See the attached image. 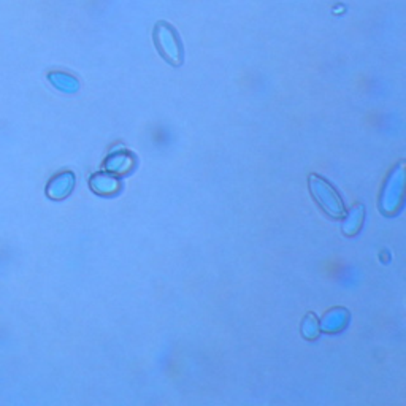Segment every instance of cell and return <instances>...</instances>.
<instances>
[{
    "label": "cell",
    "instance_id": "obj_1",
    "mask_svg": "<svg viewBox=\"0 0 406 406\" xmlns=\"http://www.w3.org/2000/svg\"><path fill=\"white\" fill-rule=\"evenodd\" d=\"M309 191L314 201L318 202L324 213L332 217H343L346 215L345 203L338 196V192L335 191L330 184H328L324 178L318 175H309L308 179Z\"/></svg>",
    "mask_w": 406,
    "mask_h": 406
},
{
    "label": "cell",
    "instance_id": "obj_2",
    "mask_svg": "<svg viewBox=\"0 0 406 406\" xmlns=\"http://www.w3.org/2000/svg\"><path fill=\"white\" fill-rule=\"evenodd\" d=\"M403 178H405V165L402 162L398 164L394 172H392L390 178L384 186L381 203H379V208L383 210L384 215H392V213H395L400 208L403 198Z\"/></svg>",
    "mask_w": 406,
    "mask_h": 406
},
{
    "label": "cell",
    "instance_id": "obj_3",
    "mask_svg": "<svg viewBox=\"0 0 406 406\" xmlns=\"http://www.w3.org/2000/svg\"><path fill=\"white\" fill-rule=\"evenodd\" d=\"M347 321H350V313L345 308H335L324 316V319L321 322V330L328 333L340 332L341 328H345Z\"/></svg>",
    "mask_w": 406,
    "mask_h": 406
},
{
    "label": "cell",
    "instance_id": "obj_4",
    "mask_svg": "<svg viewBox=\"0 0 406 406\" xmlns=\"http://www.w3.org/2000/svg\"><path fill=\"white\" fill-rule=\"evenodd\" d=\"M133 165L135 159L127 151L112 154V156L107 159V170L112 172L116 177L126 175V173L133 169Z\"/></svg>",
    "mask_w": 406,
    "mask_h": 406
},
{
    "label": "cell",
    "instance_id": "obj_5",
    "mask_svg": "<svg viewBox=\"0 0 406 406\" xmlns=\"http://www.w3.org/2000/svg\"><path fill=\"white\" fill-rule=\"evenodd\" d=\"M92 189L102 196H113L121 189V183L116 175H107V173H100L95 175L91 181Z\"/></svg>",
    "mask_w": 406,
    "mask_h": 406
},
{
    "label": "cell",
    "instance_id": "obj_6",
    "mask_svg": "<svg viewBox=\"0 0 406 406\" xmlns=\"http://www.w3.org/2000/svg\"><path fill=\"white\" fill-rule=\"evenodd\" d=\"M343 234L345 235H356L360 230L364 224V217H365V210L364 205H356L354 208L347 213V215L343 216Z\"/></svg>",
    "mask_w": 406,
    "mask_h": 406
},
{
    "label": "cell",
    "instance_id": "obj_7",
    "mask_svg": "<svg viewBox=\"0 0 406 406\" xmlns=\"http://www.w3.org/2000/svg\"><path fill=\"white\" fill-rule=\"evenodd\" d=\"M319 332H321V324L318 318H316L313 313H308L304 322H301V335H304L306 340H314L319 335Z\"/></svg>",
    "mask_w": 406,
    "mask_h": 406
}]
</instances>
